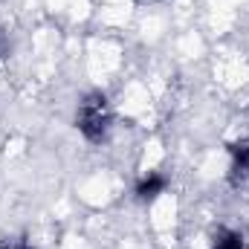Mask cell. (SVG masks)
<instances>
[{
	"mask_svg": "<svg viewBox=\"0 0 249 249\" xmlns=\"http://www.w3.org/2000/svg\"><path fill=\"white\" fill-rule=\"evenodd\" d=\"M78 130L84 133L87 142H105L113 124V113H110V102L102 93H90L81 105H78V116H75Z\"/></svg>",
	"mask_w": 249,
	"mask_h": 249,
	"instance_id": "1",
	"label": "cell"
},
{
	"mask_svg": "<svg viewBox=\"0 0 249 249\" xmlns=\"http://www.w3.org/2000/svg\"><path fill=\"white\" fill-rule=\"evenodd\" d=\"M249 180V139H241L232 148V183Z\"/></svg>",
	"mask_w": 249,
	"mask_h": 249,
	"instance_id": "2",
	"label": "cell"
},
{
	"mask_svg": "<svg viewBox=\"0 0 249 249\" xmlns=\"http://www.w3.org/2000/svg\"><path fill=\"white\" fill-rule=\"evenodd\" d=\"M168 186V180L162 177V174H157V171H151V174H145L139 183H136V197L139 200H154L157 194H162Z\"/></svg>",
	"mask_w": 249,
	"mask_h": 249,
	"instance_id": "3",
	"label": "cell"
},
{
	"mask_svg": "<svg viewBox=\"0 0 249 249\" xmlns=\"http://www.w3.org/2000/svg\"><path fill=\"white\" fill-rule=\"evenodd\" d=\"M212 249H249L244 244V238L238 235V232H229V229H220L217 232V238H214V247Z\"/></svg>",
	"mask_w": 249,
	"mask_h": 249,
	"instance_id": "4",
	"label": "cell"
},
{
	"mask_svg": "<svg viewBox=\"0 0 249 249\" xmlns=\"http://www.w3.org/2000/svg\"><path fill=\"white\" fill-rule=\"evenodd\" d=\"M0 249H15V247H0Z\"/></svg>",
	"mask_w": 249,
	"mask_h": 249,
	"instance_id": "5",
	"label": "cell"
}]
</instances>
